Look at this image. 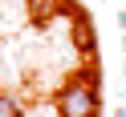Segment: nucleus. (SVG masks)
I'll use <instances>...</instances> for the list:
<instances>
[{
    "label": "nucleus",
    "mask_w": 126,
    "mask_h": 117,
    "mask_svg": "<svg viewBox=\"0 0 126 117\" xmlns=\"http://www.w3.org/2000/svg\"><path fill=\"white\" fill-rule=\"evenodd\" d=\"M69 36H73V49H77V53H94V44H98V28H94L90 12L73 8V28H69Z\"/></svg>",
    "instance_id": "2"
},
{
    "label": "nucleus",
    "mask_w": 126,
    "mask_h": 117,
    "mask_svg": "<svg viewBox=\"0 0 126 117\" xmlns=\"http://www.w3.org/2000/svg\"><path fill=\"white\" fill-rule=\"evenodd\" d=\"M114 117H126V105H122V109H114Z\"/></svg>",
    "instance_id": "5"
},
{
    "label": "nucleus",
    "mask_w": 126,
    "mask_h": 117,
    "mask_svg": "<svg viewBox=\"0 0 126 117\" xmlns=\"http://www.w3.org/2000/svg\"><path fill=\"white\" fill-rule=\"evenodd\" d=\"M90 73H73L69 85L57 93V113L61 117H98V81H85Z\"/></svg>",
    "instance_id": "1"
},
{
    "label": "nucleus",
    "mask_w": 126,
    "mask_h": 117,
    "mask_svg": "<svg viewBox=\"0 0 126 117\" xmlns=\"http://www.w3.org/2000/svg\"><path fill=\"white\" fill-rule=\"evenodd\" d=\"M61 12V0H29V16L37 20V24H45V20H53Z\"/></svg>",
    "instance_id": "3"
},
{
    "label": "nucleus",
    "mask_w": 126,
    "mask_h": 117,
    "mask_svg": "<svg viewBox=\"0 0 126 117\" xmlns=\"http://www.w3.org/2000/svg\"><path fill=\"white\" fill-rule=\"evenodd\" d=\"M0 117H25L20 101H16V97H8V93H0Z\"/></svg>",
    "instance_id": "4"
}]
</instances>
